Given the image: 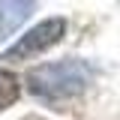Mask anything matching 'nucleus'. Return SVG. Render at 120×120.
<instances>
[{"instance_id": "1", "label": "nucleus", "mask_w": 120, "mask_h": 120, "mask_svg": "<svg viewBox=\"0 0 120 120\" xmlns=\"http://www.w3.org/2000/svg\"><path fill=\"white\" fill-rule=\"evenodd\" d=\"M90 81H93V66L78 57L42 63V66H33L27 72V90L36 99H45V102L72 99V96L87 90Z\"/></svg>"}, {"instance_id": "2", "label": "nucleus", "mask_w": 120, "mask_h": 120, "mask_svg": "<svg viewBox=\"0 0 120 120\" xmlns=\"http://www.w3.org/2000/svg\"><path fill=\"white\" fill-rule=\"evenodd\" d=\"M63 33H66V21L63 18H45L36 27H30L12 48H6L3 60H30L36 54H42V51H48L51 45H57L63 39Z\"/></svg>"}, {"instance_id": "3", "label": "nucleus", "mask_w": 120, "mask_h": 120, "mask_svg": "<svg viewBox=\"0 0 120 120\" xmlns=\"http://www.w3.org/2000/svg\"><path fill=\"white\" fill-rule=\"evenodd\" d=\"M30 9H33V0H0V39L21 27Z\"/></svg>"}, {"instance_id": "4", "label": "nucleus", "mask_w": 120, "mask_h": 120, "mask_svg": "<svg viewBox=\"0 0 120 120\" xmlns=\"http://www.w3.org/2000/svg\"><path fill=\"white\" fill-rule=\"evenodd\" d=\"M18 93H21L18 75L9 72V69H0V111L18 102Z\"/></svg>"}, {"instance_id": "5", "label": "nucleus", "mask_w": 120, "mask_h": 120, "mask_svg": "<svg viewBox=\"0 0 120 120\" xmlns=\"http://www.w3.org/2000/svg\"><path fill=\"white\" fill-rule=\"evenodd\" d=\"M21 120H45V117H36V114H30V117H21Z\"/></svg>"}]
</instances>
